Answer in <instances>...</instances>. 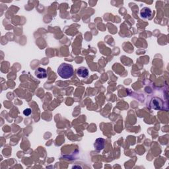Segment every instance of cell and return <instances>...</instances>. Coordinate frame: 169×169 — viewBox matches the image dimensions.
Listing matches in <instances>:
<instances>
[{"instance_id":"obj_4","label":"cell","mask_w":169,"mask_h":169,"mask_svg":"<svg viewBox=\"0 0 169 169\" xmlns=\"http://www.w3.org/2000/svg\"><path fill=\"white\" fill-rule=\"evenodd\" d=\"M89 70L85 67H80L77 69V74L79 77L87 78L89 76Z\"/></svg>"},{"instance_id":"obj_2","label":"cell","mask_w":169,"mask_h":169,"mask_svg":"<svg viewBox=\"0 0 169 169\" xmlns=\"http://www.w3.org/2000/svg\"><path fill=\"white\" fill-rule=\"evenodd\" d=\"M150 106H151V108L154 109V110H161L162 106H163V102L161 99L155 97L151 100Z\"/></svg>"},{"instance_id":"obj_7","label":"cell","mask_w":169,"mask_h":169,"mask_svg":"<svg viewBox=\"0 0 169 169\" xmlns=\"http://www.w3.org/2000/svg\"><path fill=\"white\" fill-rule=\"evenodd\" d=\"M31 112H32V110H31L30 108H27L23 111V114L24 116H29L30 115Z\"/></svg>"},{"instance_id":"obj_3","label":"cell","mask_w":169,"mask_h":169,"mask_svg":"<svg viewBox=\"0 0 169 169\" xmlns=\"http://www.w3.org/2000/svg\"><path fill=\"white\" fill-rule=\"evenodd\" d=\"M151 15L152 11L151 9L149 7H143L140 11V15L143 19H149L151 17Z\"/></svg>"},{"instance_id":"obj_5","label":"cell","mask_w":169,"mask_h":169,"mask_svg":"<svg viewBox=\"0 0 169 169\" xmlns=\"http://www.w3.org/2000/svg\"><path fill=\"white\" fill-rule=\"evenodd\" d=\"M105 141L102 138H98L95 141L94 143V147H95L96 151H101L105 148Z\"/></svg>"},{"instance_id":"obj_1","label":"cell","mask_w":169,"mask_h":169,"mask_svg":"<svg viewBox=\"0 0 169 169\" xmlns=\"http://www.w3.org/2000/svg\"><path fill=\"white\" fill-rule=\"evenodd\" d=\"M58 73L63 79H70L74 73L73 67L70 64L63 63L58 67Z\"/></svg>"},{"instance_id":"obj_6","label":"cell","mask_w":169,"mask_h":169,"mask_svg":"<svg viewBox=\"0 0 169 169\" xmlns=\"http://www.w3.org/2000/svg\"><path fill=\"white\" fill-rule=\"evenodd\" d=\"M35 75L39 79H44V78H46L47 77L46 70L44 68L39 67L35 71Z\"/></svg>"}]
</instances>
